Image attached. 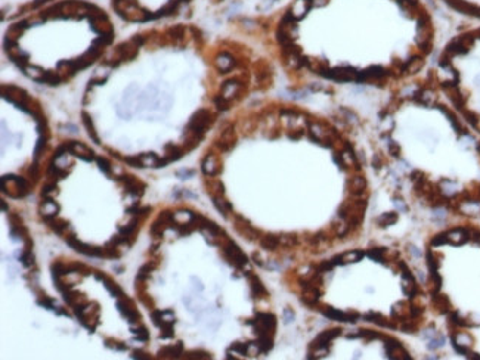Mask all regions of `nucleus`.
<instances>
[{
  "mask_svg": "<svg viewBox=\"0 0 480 360\" xmlns=\"http://www.w3.org/2000/svg\"><path fill=\"white\" fill-rule=\"evenodd\" d=\"M259 345L263 353H268L274 347V337H259Z\"/></svg>",
  "mask_w": 480,
  "mask_h": 360,
  "instance_id": "58836bf2",
  "label": "nucleus"
},
{
  "mask_svg": "<svg viewBox=\"0 0 480 360\" xmlns=\"http://www.w3.org/2000/svg\"><path fill=\"white\" fill-rule=\"evenodd\" d=\"M301 288H303V292H301V301H303L306 306L315 309V307L319 304V298H321V295H322L321 288H319V287H315V285H310V284H304V285H301Z\"/></svg>",
  "mask_w": 480,
  "mask_h": 360,
  "instance_id": "f8f14e48",
  "label": "nucleus"
},
{
  "mask_svg": "<svg viewBox=\"0 0 480 360\" xmlns=\"http://www.w3.org/2000/svg\"><path fill=\"white\" fill-rule=\"evenodd\" d=\"M384 347H386L390 359H399V360H410L411 359L410 353L405 350V347L401 342L390 341V342H386Z\"/></svg>",
  "mask_w": 480,
  "mask_h": 360,
  "instance_id": "f3484780",
  "label": "nucleus"
},
{
  "mask_svg": "<svg viewBox=\"0 0 480 360\" xmlns=\"http://www.w3.org/2000/svg\"><path fill=\"white\" fill-rule=\"evenodd\" d=\"M364 252L361 249H352V251H346L343 254H339L336 257H333V263L336 264H350V263H356L359 260H362Z\"/></svg>",
  "mask_w": 480,
  "mask_h": 360,
  "instance_id": "aec40b11",
  "label": "nucleus"
},
{
  "mask_svg": "<svg viewBox=\"0 0 480 360\" xmlns=\"http://www.w3.org/2000/svg\"><path fill=\"white\" fill-rule=\"evenodd\" d=\"M118 180H121V182L126 185V189L129 194H132L133 197H137L140 198L143 194H145V189H146V185L143 182H140V180L137 177H135L133 174H121L117 177Z\"/></svg>",
  "mask_w": 480,
  "mask_h": 360,
  "instance_id": "9d476101",
  "label": "nucleus"
},
{
  "mask_svg": "<svg viewBox=\"0 0 480 360\" xmlns=\"http://www.w3.org/2000/svg\"><path fill=\"white\" fill-rule=\"evenodd\" d=\"M442 345H443V338L440 337V338H437V339H432L430 344H429V348H430V350H434V348H439V347H442Z\"/></svg>",
  "mask_w": 480,
  "mask_h": 360,
  "instance_id": "3c124183",
  "label": "nucleus"
},
{
  "mask_svg": "<svg viewBox=\"0 0 480 360\" xmlns=\"http://www.w3.org/2000/svg\"><path fill=\"white\" fill-rule=\"evenodd\" d=\"M182 357L188 359V360H207V359H211L213 356L208 351H204V350H192V351L183 353Z\"/></svg>",
  "mask_w": 480,
  "mask_h": 360,
  "instance_id": "cd10ccee",
  "label": "nucleus"
},
{
  "mask_svg": "<svg viewBox=\"0 0 480 360\" xmlns=\"http://www.w3.org/2000/svg\"><path fill=\"white\" fill-rule=\"evenodd\" d=\"M446 235H448L449 244H454V245H462L471 238V232L465 227H455V229L446 232Z\"/></svg>",
  "mask_w": 480,
  "mask_h": 360,
  "instance_id": "6ab92c4d",
  "label": "nucleus"
},
{
  "mask_svg": "<svg viewBox=\"0 0 480 360\" xmlns=\"http://www.w3.org/2000/svg\"><path fill=\"white\" fill-rule=\"evenodd\" d=\"M262 348L259 345V342H249V350H247V356H251V357H256L259 354H262Z\"/></svg>",
  "mask_w": 480,
  "mask_h": 360,
  "instance_id": "a18cd8bd",
  "label": "nucleus"
},
{
  "mask_svg": "<svg viewBox=\"0 0 480 360\" xmlns=\"http://www.w3.org/2000/svg\"><path fill=\"white\" fill-rule=\"evenodd\" d=\"M213 198V204L216 207V210L223 216V217H228V214L232 211V204L229 201H226L223 197H211Z\"/></svg>",
  "mask_w": 480,
  "mask_h": 360,
  "instance_id": "b1692460",
  "label": "nucleus"
},
{
  "mask_svg": "<svg viewBox=\"0 0 480 360\" xmlns=\"http://www.w3.org/2000/svg\"><path fill=\"white\" fill-rule=\"evenodd\" d=\"M303 34L330 37L347 53L327 81L383 89L424 69L436 22L427 0H288L275 18V42Z\"/></svg>",
  "mask_w": 480,
  "mask_h": 360,
  "instance_id": "f257e3e1",
  "label": "nucleus"
},
{
  "mask_svg": "<svg viewBox=\"0 0 480 360\" xmlns=\"http://www.w3.org/2000/svg\"><path fill=\"white\" fill-rule=\"evenodd\" d=\"M47 225H49V227H50L55 233H58V235H61V236H64V235L67 233V230L69 229V223L65 222V220H62V219H59V217H55V219L49 220Z\"/></svg>",
  "mask_w": 480,
  "mask_h": 360,
  "instance_id": "a878e982",
  "label": "nucleus"
},
{
  "mask_svg": "<svg viewBox=\"0 0 480 360\" xmlns=\"http://www.w3.org/2000/svg\"><path fill=\"white\" fill-rule=\"evenodd\" d=\"M426 263H427V266H429L430 273H432V272H437V270H439L440 261L437 260V257L433 254L432 249H427V252H426Z\"/></svg>",
  "mask_w": 480,
  "mask_h": 360,
  "instance_id": "7c9ffc66",
  "label": "nucleus"
},
{
  "mask_svg": "<svg viewBox=\"0 0 480 360\" xmlns=\"http://www.w3.org/2000/svg\"><path fill=\"white\" fill-rule=\"evenodd\" d=\"M333 267H334L333 260H325V261H321V263H319V264L315 267V270H316V272H319V273H322V275H324V273L331 272Z\"/></svg>",
  "mask_w": 480,
  "mask_h": 360,
  "instance_id": "e433bc0d",
  "label": "nucleus"
},
{
  "mask_svg": "<svg viewBox=\"0 0 480 360\" xmlns=\"http://www.w3.org/2000/svg\"><path fill=\"white\" fill-rule=\"evenodd\" d=\"M386 252H387V249L384 248V247H375V248H371L366 254H368V257L369 258H372V260H378V261H383L384 258H386Z\"/></svg>",
  "mask_w": 480,
  "mask_h": 360,
  "instance_id": "72a5a7b5",
  "label": "nucleus"
},
{
  "mask_svg": "<svg viewBox=\"0 0 480 360\" xmlns=\"http://www.w3.org/2000/svg\"><path fill=\"white\" fill-rule=\"evenodd\" d=\"M59 210H61V207H59V204L53 198H43L40 201L39 213H40V216H42V219L45 222H49V220L58 217Z\"/></svg>",
  "mask_w": 480,
  "mask_h": 360,
  "instance_id": "ddd939ff",
  "label": "nucleus"
},
{
  "mask_svg": "<svg viewBox=\"0 0 480 360\" xmlns=\"http://www.w3.org/2000/svg\"><path fill=\"white\" fill-rule=\"evenodd\" d=\"M220 248H222V254H223V257L226 258V261H228L229 264H232L233 267H236V269H243V267L249 263L247 255L243 252V249L239 248L233 241L228 239L226 242H223V244L220 245Z\"/></svg>",
  "mask_w": 480,
  "mask_h": 360,
  "instance_id": "20e7f679",
  "label": "nucleus"
},
{
  "mask_svg": "<svg viewBox=\"0 0 480 360\" xmlns=\"http://www.w3.org/2000/svg\"><path fill=\"white\" fill-rule=\"evenodd\" d=\"M279 242H281V247L291 248V247H294V245L298 244V239L293 233H284V235H279Z\"/></svg>",
  "mask_w": 480,
  "mask_h": 360,
  "instance_id": "2f4dec72",
  "label": "nucleus"
},
{
  "mask_svg": "<svg viewBox=\"0 0 480 360\" xmlns=\"http://www.w3.org/2000/svg\"><path fill=\"white\" fill-rule=\"evenodd\" d=\"M347 188H349L352 195L364 197L366 194V179L362 174L356 173V174H353V177H349Z\"/></svg>",
  "mask_w": 480,
  "mask_h": 360,
  "instance_id": "dca6fc26",
  "label": "nucleus"
},
{
  "mask_svg": "<svg viewBox=\"0 0 480 360\" xmlns=\"http://www.w3.org/2000/svg\"><path fill=\"white\" fill-rule=\"evenodd\" d=\"M175 335V329H173V325H166V326H163L161 328V335H160V337H161V338H172Z\"/></svg>",
  "mask_w": 480,
  "mask_h": 360,
  "instance_id": "de8ad7c7",
  "label": "nucleus"
},
{
  "mask_svg": "<svg viewBox=\"0 0 480 360\" xmlns=\"http://www.w3.org/2000/svg\"><path fill=\"white\" fill-rule=\"evenodd\" d=\"M20 260L21 263L25 266V267H31L34 264V257H33V252L31 249H24L20 255Z\"/></svg>",
  "mask_w": 480,
  "mask_h": 360,
  "instance_id": "4c0bfd02",
  "label": "nucleus"
},
{
  "mask_svg": "<svg viewBox=\"0 0 480 360\" xmlns=\"http://www.w3.org/2000/svg\"><path fill=\"white\" fill-rule=\"evenodd\" d=\"M139 210H140V205H139V202H136V204H133V205H130L127 210H126V213H129V214H133V216H136L137 213H139Z\"/></svg>",
  "mask_w": 480,
  "mask_h": 360,
  "instance_id": "603ef678",
  "label": "nucleus"
},
{
  "mask_svg": "<svg viewBox=\"0 0 480 360\" xmlns=\"http://www.w3.org/2000/svg\"><path fill=\"white\" fill-rule=\"evenodd\" d=\"M410 252L414 254V255H420V252H418V249L415 247H410Z\"/></svg>",
  "mask_w": 480,
  "mask_h": 360,
  "instance_id": "4d7b16f0",
  "label": "nucleus"
},
{
  "mask_svg": "<svg viewBox=\"0 0 480 360\" xmlns=\"http://www.w3.org/2000/svg\"><path fill=\"white\" fill-rule=\"evenodd\" d=\"M96 162H98V167L102 173H105L107 176H111L113 170H114V165L113 162L107 158V157H96Z\"/></svg>",
  "mask_w": 480,
  "mask_h": 360,
  "instance_id": "c756f323",
  "label": "nucleus"
},
{
  "mask_svg": "<svg viewBox=\"0 0 480 360\" xmlns=\"http://www.w3.org/2000/svg\"><path fill=\"white\" fill-rule=\"evenodd\" d=\"M448 11L480 22V0H437Z\"/></svg>",
  "mask_w": 480,
  "mask_h": 360,
  "instance_id": "7ed1b4c3",
  "label": "nucleus"
},
{
  "mask_svg": "<svg viewBox=\"0 0 480 360\" xmlns=\"http://www.w3.org/2000/svg\"><path fill=\"white\" fill-rule=\"evenodd\" d=\"M233 227L239 235H241L243 238H246L247 241H257V239L262 238L260 230L256 229L254 226H251V223L246 217L239 216V214H236L233 217Z\"/></svg>",
  "mask_w": 480,
  "mask_h": 360,
  "instance_id": "423d86ee",
  "label": "nucleus"
},
{
  "mask_svg": "<svg viewBox=\"0 0 480 360\" xmlns=\"http://www.w3.org/2000/svg\"><path fill=\"white\" fill-rule=\"evenodd\" d=\"M449 241H448V235L446 233H439V235H436V236H433L432 238V245L433 247H439V245H445V244H448Z\"/></svg>",
  "mask_w": 480,
  "mask_h": 360,
  "instance_id": "c03bdc74",
  "label": "nucleus"
},
{
  "mask_svg": "<svg viewBox=\"0 0 480 360\" xmlns=\"http://www.w3.org/2000/svg\"><path fill=\"white\" fill-rule=\"evenodd\" d=\"M93 275H95V278L98 279V281H102V284H104V287L107 288V291L111 294V297H115V298H120V297H123L124 295V292H123V290H121V287L114 281V279H111L108 275H105V273H102V272H98V270H95V272H93Z\"/></svg>",
  "mask_w": 480,
  "mask_h": 360,
  "instance_id": "2eb2a0df",
  "label": "nucleus"
},
{
  "mask_svg": "<svg viewBox=\"0 0 480 360\" xmlns=\"http://www.w3.org/2000/svg\"><path fill=\"white\" fill-rule=\"evenodd\" d=\"M315 309H318L319 312H321L324 316H327L328 319H333V320H339V322H347V317H346V312H342V310H337L334 307H328V306H316Z\"/></svg>",
  "mask_w": 480,
  "mask_h": 360,
  "instance_id": "412c9836",
  "label": "nucleus"
},
{
  "mask_svg": "<svg viewBox=\"0 0 480 360\" xmlns=\"http://www.w3.org/2000/svg\"><path fill=\"white\" fill-rule=\"evenodd\" d=\"M0 204H2V211H3V213H8V211H9V207L6 205V202H5L3 200L0 201Z\"/></svg>",
  "mask_w": 480,
  "mask_h": 360,
  "instance_id": "6e6d98bb",
  "label": "nucleus"
},
{
  "mask_svg": "<svg viewBox=\"0 0 480 360\" xmlns=\"http://www.w3.org/2000/svg\"><path fill=\"white\" fill-rule=\"evenodd\" d=\"M68 143V151L72 157L78 158V159H83L86 162H92L96 161V154L93 149H91L89 146H86L85 143L78 142V140H67Z\"/></svg>",
  "mask_w": 480,
  "mask_h": 360,
  "instance_id": "1a4fd4ad",
  "label": "nucleus"
},
{
  "mask_svg": "<svg viewBox=\"0 0 480 360\" xmlns=\"http://www.w3.org/2000/svg\"><path fill=\"white\" fill-rule=\"evenodd\" d=\"M284 315H285V322H290V320L294 319V312L291 309H285Z\"/></svg>",
  "mask_w": 480,
  "mask_h": 360,
  "instance_id": "5fc2aeb1",
  "label": "nucleus"
},
{
  "mask_svg": "<svg viewBox=\"0 0 480 360\" xmlns=\"http://www.w3.org/2000/svg\"><path fill=\"white\" fill-rule=\"evenodd\" d=\"M132 357L133 359H139V360H149L151 359L149 353H146L143 350H133L132 351Z\"/></svg>",
  "mask_w": 480,
  "mask_h": 360,
  "instance_id": "09e8293b",
  "label": "nucleus"
},
{
  "mask_svg": "<svg viewBox=\"0 0 480 360\" xmlns=\"http://www.w3.org/2000/svg\"><path fill=\"white\" fill-rule=\"evenodd\" d=\"M137 295H139V300H140V303L142 304H145L148 309H151V310H154V307H155V303H154V300L145 292V291H140V292H137Z\"/></svg>",
  "mask_w": 480,
  "mask_h": 360,
  "instance_id": "37998d69",
  "label": "nucleus"
},
{
  "mask_svg": "<svg viewBox=\"0 0 480 360\" xmlns=\"http://www.w3.org/2000/svg\"><path fill=\"white\" fill-rule=\"evenodd\" d=\"M378 334L374 332V331H369V329H359V338H365V339H372V338H377Z\"/></svg>",
  "mask_w": 480,
  "mask_h": 360,
  "instance_id": "8fccbe9b",
  "label": "nucleus"
},
{
  "mask_svg": "<svg viewBox=\"0 0 480 360\" xmlns=\"http://www.w3.org/2000/svg\"><path fill=\"white\" fill-rule=\"evenodd\" d=\"M397 220H399V214L396 211H389V213H383L381 216L377 217V225L380 227H389V226H393Z\"/></svg>",
  "mask_w": 480,
  "mask_h": 360,
  "instance_id": "393cba45",
  "label": "nucleus"
},
{
  "mask_svg": "<svg viewBox=\"0 0 480 360\" xmlns=\"http://www.w3.org/2000/svg\"><path fill=\"white\" fill-rule=\"evenodd\" d=\"M117 309L121 313V316L129 320V323L135 325L140 322V313L137 312V307L133 303V300H130L129 297L123 295L117 298Z\"/></svg>",
  "mask_w": 480,
  "mask_h": 360,
  "instance_id": "0eeeda50",
  "label": "nucleus"
},
{
  "mask_svg": "<svg viewBox=\"0 0 480 360\" xmlns=\"http://www.w3.org/2000/svg\"><path fill=\"white\" fill-rule=\"evenodd\" d=\"M432 301H433V306L437 309L439 313H442V315H449V312H451V304H449V300H448L445 295H442V294H439V292H434V294H432Z\"/></svg>",
  "mask_w": 480,
  "mask_h": 360,
  "instance_id": "5701e85b",
  "label": "nucleus"
},
{
  "mask_svg": "<svg viewBox=\"0 0 480 360\" xmlns=\"http://www.w3.org/2000/svg\"><path fill=\"white\" fill-rule=\"evenodd\" d=\"M433 72L446 99L480 136V24L445 45Z\"/></svg>",
  "mask_w": 480,
  "mask_h": 360,
  "instance_id": "f03ea898",
  "label": "nucleus"
},
{
  "mask_svg": "<svg viewBox=\"0 0 480 360\" xmlns=\"http://www.w3.org/2000/svg\"><path fill=\"white\" fill-rule=\"evenodd\" d=\"M211 180H208L207 183V192H210L211 197H223L225 195V186L220 180L210 177Z\"/></svg>",
  "mask_w": 480,
  "mask_h": 360,
  "instance_id": "bb28decb",
  "label": "nucleus"
},
{
  "mask_svg": "<svg viewBox=\"0 0 480 360\" xmlns=\"http://www.w3.org/2000/svg\"><path fill=\"white\" fill-rule=\"evenodd\" d=\"M253 261L256 264H259V266H265V261H263V258H262V255L259 252H254L253 254Z\"/></svg>",
  "mask_w": 480,
  "mask_h": 360,
  "instance_id": "864d4df0",
  "label": "nucleus"
},
{
  "mask_svg": "<svg viewBox=\"0 0 480 360\" xmlns=\"http://www.w3.org/2000/svg\"><path fill=\"white\" fill-rule=\"evenodd\" d=\"M37 304H40V306H43V307H46V309H52V310L56 309V307H55V301H53L50 297H47L45 292L39 295V298H37Z\"/></svg>",
  "mask_w": 480,
  "mask_h": 360,
  "instance_id": "ea45409f",
  "label": "nucleus"
},
{
  "mask_svg": "<svg viewBox=\"0 0 480 360\" xmlns=\"http://www.w3.org/2000/svg\"><path fill=\"white\" fill-rule=\"evenodd\" d=\"M259 242H260V247L266 251H276L278 248H281L279 235H272V233L263 235L259 239Z\"/></svg>",
  "mask_w": 480,
  "mask_h": 360,
  "instance_id": "4be33fe9",
  "label": "nucleus"
},
{
  "mask_svg": "<svg viewBox=\"0 0 480 360\" xmlns=\"http://www.w3.org/2000/svg\"><path fill=\"white\" fill-rule=\"evenodd\" d=\"M201 170L206 176L208 177H216L222 173L223 170V162H222V155L216 152L213 148L206 154V157L201 161Z\"/></svg>",
  "mask_w": 480,
  "mask_h": 360,
  "instance_id": "39448f33",
  "label": "nucleus"
},
{
  "mask_svg": "<svg viewBox=\"0 0 480 360\" xmlns=\"http://www.w3.org/2000/svg\"><path fill=\"white\" fill-rule=\"evenodd\" d=\"M56 194H58V186L55 182H47L46 185H43L42 192H40L42 198H52Z\"/></svg>",
  "mask_w": 480,
  "mask_h": 360,
  "instance_id": "473e14b6",
  "label": "nucleus"
},
{
  "mask_svg": "<svg viewBox=\"0 0 480 360\" xmlns=\"http://www.w3.org/2000/svg\"><path fill=\"white\" fill-rule=\"evenodd\" d=\"M105 347L113 348V350H118V351H126L129 348L126 345V342H121V341H117V339H113V338L105 339Z\"/></svg>",
  "mask_w": 480,
  "mask_h": 360,
  "instance_id": "f704fd0d",
  "label": "nucleus"
},
{
  "mask_svg": "<svg viewBox=\"0 0 480 360\" xmlns=\"http://www.w3.org/2000/svg\"><path fill=\"white\" fill-rule=\"evenodd\" d=\"M158 267V261H154V260H151V261H148V263H145L140 269H139V273H137V276L139 278H145V279H149V276H151V273L154 272V270Z\"/></svg>",
  "mask_w": 480,
  "mask_h": 360,
  "instance_id": "c85d7f7f",
  "label": "nucleus"
},
{
  "mask_svg": "<svg viewBox=\"0 0 480 360\" xmlns=\"http://www.w3.org/2000/svg\"><path fill=\"white\" fill-rule=\"evenodd\" d=\"M132 332L135 334V338L137 341H142V342H146L149 339V332L146 331L145 326H139V328H133Z\"/></svg>",
  "mask_w": 480,
  "mask_h": 360,
  "instance_id": "c9c22d12",
  "label": "nucleus"
},
{
  "mask_svg": "<svg viewBox=\"0 0 480 360\" xmlns=\"http://www.w3.org/2000/svg\"><path fill=\"white\" fill-rule=\"evenodd\" d=\"M183 342L182 341H178L176 344H172V345H166L163 348H160L158 350V357H161V359H179L183 356Z\"/></svg>",
  "mask_w": 480,
  "mask_h": 360,
  "instance_id": "a211bd4d",
  "label": "nucleus"
},
{
  "mask_svg": "<svg viewBox=\"0 0 480 360\" xmlns=\"http://www.w3.org/2000/svg\"><path fill=\"white\" fill-rule=\"evenodd\" d=\"M399 267H401V270H402V281H401L402 291H404V294L407 297L414 298L417 295V292H418L417 281H415L414 275L411 273V270L408 269V266L404 261H399Z\"/></svg>",
  "mask_w": 480,
  "mask_h": 360,
  "instance_id": "6e6552de",
  "label": "nucleus"
},
{
  "mask_svg": "<svg viewBox=\"0 0 480 360\" xmlns=\"http://www.w3.org/2000/svg\"><path fill=\"white\" fill-rule=\"evenodd\" d=\"M151 319H152V323L158 328H161L163 323H164V319H163V312L161 310H152L151 313Z\"/></svg>",
  "mask_w": 480,
  "mask_h": 360,
  "instance_id": "a19ab883",
  "label": "nucleus"
},
{
  "mask_svg": "<svg viewBox=\"0 0 480 360\" xmlns=\"http://www.w3.org/2000/svg\"><path fill=\"white\" fill-rule=\"evenodd\" d=\"M246 276L250 282V290H251L253 297L256 300H266L269 297V292L265 288V285L262 284V281L259 279V276L253 272H246Z\"/></svg>",
  "mask_w": 480,
  "mask_h": 360,
  "instance_id": "4468645a",
  "label": "nucleus"
},
{
  "mask_svg": "<svg viewBox=\"0 0 480 360\" xmlns=\"http://www.w3.org/2000/svg\"><path fill=\"white\" fill-rule=\"evenodd\" d=\"M423 313H424V307H421V306H411L410 307V315H411L412 319H420L423 316Z\"/></svg>",
  "mask_w": 480,
  "mask_h": 360,
  "instance_id": "49530a36",
  "label": "nucleus"
},
{
  "mask_svg": "<svg viewBox=\"0 0 480 360\" xmlns=\"http://www.w3.org/2000/svg\"><path fill=\"white\" fill-rule=\"evenodd\" d=\"M342 334V329L339 328H333V329H325L319 334L309 345V351L315 350V348H321V347H330L331 341H334L339 335Z\"/></svg>",
  "mask_w": 480,
  "mask_h": 360,
  "instance_id": "9b49d317",
  "label": "nucleus"
},
{
  "mask_svg": "<svg viewBox=\"0 0 480 360\" xmlns=\"http://www.w3.org/2000/svg\"><path fill=\"white\" fill-rule=\"evenodd\" d=\"M229 350L238 353V354H246L247 356V350H249V342H233Z\"/></svg>",
  "mask_w": 480,
  "mask_h": 360,
  "instance_id": "79ce46f5",
  "label": "nucleus"
}]
</instances>
